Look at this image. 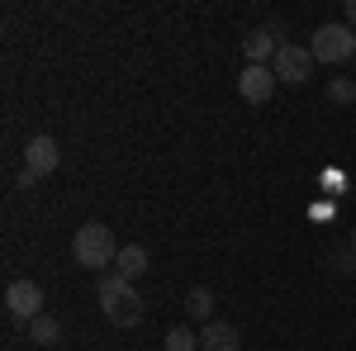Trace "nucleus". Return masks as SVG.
I'll return each instance as SVG.
<instances>
[{"mask_svg":"<svg viewBox=\"0 0 356 351\" xmlns=\"http://www.w3.org/2000/svg\"><path fill=\"white\" fill-rule=\"evenodd\" d=\"M95 299H100V309H105V318H110L114 327H138L143 323V299H138V290L124 275L105 270L100 285H95Z\"/></svg>","mask_w":356,"mask_h":351,"instance_id":"f257e3e1","label":"nucleus"},{"mask_svg":"<svg viewBox=\"0 0 356 351\" xmlns=\"http://www.w3.org/2000/svg\"><path fill=\"white\" fill-rule=\"evenodd\" d=\"M72 256H76V266L100 270V275H105V266H114V261H119V243H114V228H105L100 218L81 223V228H76V238H72Z\"/></svg>","mask_w":356,"mask_h":351,"instance_id":"f03ea898","label":"nucleus"},{"mask_svg":"<svg viewBox=\"0 0 356 351\" xmlns=\"http://www.w3.org/2000/svg\"><path fill=\"white\" fill-rule=\"evenodd\" d=\"M309 53H314V62H328V67L352 62V57H356V33L347 24H318V28H314Z\"/></svg>","mask_w":356,"mask_h":351,"instance_id":"7ed1b4c3","label":"nucleus"},{"mask_svg":"<svg viewBox=\"0 0 356 351\" xmlns=\"http://www.w3.org/2000/svg\"><path fill=\"white\" fill-rule=\"evenodd\" d=\"M271 72H275V81L304 85L309 76H314V53H309V48H300V43H280V53H275Z\"/></svg>","mask_w":356,"mask_h":351,"instance_id":"20e7f679","label":"nucleus"},{"mask_svg":"<svg viewBox=\"0 0 356 351\" xmlns=\"http://www.w3.org/2000/svg\"><path fill=\"white\" fill-rule=\"evenodd\" d=\"M57 162H62V152H57V138H48V133L29 138V147H24V176H29V181H38V176H53Z\"/></svg>","mask_w":356,"mask_h":351,"instance_id":"39448f33","label":"nucleus"},{"mask_svg":"<svg viewBox=\"0 0 356 351\" xmlns=\"http://www.w3.org/2000/svg\"><path fill=\"white\" fill-rule=\"evenodd\" d=\"M5 309H10L15 318L33 323V318L43 313V285H33V280H10V290H5Z\"/></svg>","mask_w":356,"mask_h":351,"instance_id":"423d86ee","label":"nucleus"},{"mask_svg":"<svg viewBox=\"0 0 356 351\" xmlns=\"http://www.w3.org/2000/svg\"><path fill=\"white\" fill-rule=\"evenodd\" d=\"M238 90H243L247 105H266V100H271V90H275V72H271V67H243Z\"/></svg>","mask_w":356,"mask_h":351,"instance_id":"0eeeda50","label":"nucleus"},{"mask_svg":"<svg viewBox=\"0 0 356 351\" xmlns=\"http://www.w3.org/2000/svg\"><path fill=\"white\" fill-rule=\"evenodd\" d=\"M200 351H243V332L233 323H223V318H214V323L200 327Z\"/></svg>","mask_w":356,"mask_h":351,"instance_id":"6e6552de","label":"nucleus"},{"mask_svg":"<svg viewBox=\"0 0 356 351\" xmlns=\"http://www.w3.org/2000/svg\"><path fill=\"white\" fill-rule=\"evenodd\" d=\"M275 53H280V43H275L266 28H252L243 38V57H247V67H271Z\"/></svg>","mask_w":356,"mask_h":351,"instance_id":"1a4fd4ad","label":"nucleus"},{"mask_svg":"<svg viewBox=\"0 0 356 351\" xmlns=\"http://www.w3.org/2000/svg\"><path fill=\"white\" fill-rule=\"evenodd\" d=\"M114 275H124L129 285H134V280H143V275H147V247H143V243L119 247V261H114Z\"/></svg>","mask_w":356,"mask_h":351,"instance_id":"9d476101","label":"nucleus"},{"mask_svg":"<svg viewBox=\"0 0 356 351\" xmlns=\"http://www.w3.org/2000/svg\"><path fill=\"white\" fill-rule=\"evenodd\" d=\"M29 342H33V347H57V342H62V323H57L53 313H38V318L29 323Z\"/></svg>","mask_w":356,"mask_h":351,"instance_id":"9b49d317","label":"nucleus"},{"mask_svg":"<svg viewBox=\"0 0 356 351\" xmlns=\"http://www.w3.org/2000/svg\"><path fill=\"white\" fill-rule=\"evenodd\" d=\"M186 313H191L195 323H214V290L195 285L191 295H186Z\"/></svg>","mask_w":356,"mask_h":351,"instance_id":"f8f14e48","label":"nucleus"},{"mask_svg":"<svg viewBox=\"0 0 356 351\" xmlns=\"http://www.w3.org/2000/svg\"><path fill=\"white\" fill-rule=\"evenodd\" d=\"M166 351H200V332H191V327H171V332H166V342H162Z\"/></svg>","mask_w":356,"mask_h":351,"instance_id":"ddd939ff","label":"nucleus"},{"mask_svg":"<svg viewBox=\"0 0 356 351\" xmlns=\"http://www.w3.org/2000/svg\"><path fill=\"white\" fill-rule=\"evenodd\" d=\"M328 100L332 105H356V81L352 76H332L328 81Z\"/></svg>","mask_w":356,"mask_h":351,"instance_id":"4468645a","label":"nucleus"},{"mask_svg":"<svg viewBox=\"0 0 356 351\" xmlns=\"http://www.w3.org/2000/svg\"><path fill=\"white\" fill-rule=\"evenodd\" d=\"M328 261H332V270H337V275H352V270H356V252H352V247H337Z\"/></svg>","mask_w":356,"mask_h":351,"instance_id":"2eb2a0df","label":"nucleus"},{"mask_svg":"<svg viewBox=\"0 0 356 351\" xmlns=\"http://www.w3.org/2000/svg\"><path fill=\"white\" fill-rule=\"evenodd\" d=\"M347 28L356 33V0H347Z\"/></svg>","mask_w":356,"mask_h":351,"instance_id":"dca6fc26","label":"nucleus"},{"mask_svg":"<svg viewBox=\"0 0 356 351\" xmlns=\"http://www.w3.org/2000/svg\"><path fill=\"white\" fill-rule=\"evenodd\" d=\"M347 247H352V252H356V228H352V243H347Z\"/></svg>","mask_w":356,"mask_h":351,"instance_id":"f3484780","label":"nucleus"},{"mask_svg":"<svg viewBox=\"0 0 356 351\" xmlns=\"http://www.w3.org/2000/svg\"><path fill=\"white\" fill-rule=\"evenodd\" d=\"M352 62H356V57H352Z\"/></svg>","mask_w":356,"mask_h":351,"instance_id":"a211bd4d","label":"nucleus"}]
</instances>
